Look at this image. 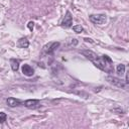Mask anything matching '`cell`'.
I'll list each match as a JSON object with an SVG mask.
<instances>
[{"label": "cell", "instance_id": "obj_6", "mask_svg": "<svg viewBox=\"0 0 129 129\" xmlns=\"http://www.w3.org/2000/svg\"><path fill=\"white\" fill-rule=\"evenodd\" d=\"M21 72H22V74H23L24 76H26V77H32V76L34 75V70H33V68H32L31 66L27 64V63L22 64V67H21Z\"/></svg>", "mask_w": 129, "mask_h": 129}, {"label": "cell", "instance_id": "obj_10", "mask_svg": "<svg viewBox=\"0 0 129 129\" xmlns=\"http://www.w3.org/2000/svg\"><path fill=\"white\" fill-rule=\"evenodd\" d=\"M10 63H11V69L13 72H17L19 69V60L16 58H11L10 59Z\"/></svg>", "mask_w": 129, "mask_h": 129}, {"label": "cell", "instance_id": "obj_1", "mask_svg": "<svg viewBox=\"0 0 129 129\" xmlns=\"http://www.w3.org/2000/svg\"><path fill=\"white\" fill-rule=\"evenodd\" d=\"M84 56H86L90 61H92L94 63L95 67H97L98 69H100L101 71L111 75L114 72V67H113V61L111 59L110 56L103 54V55H99L96 52L92 51V50H81L80 51Z\"/></svg>", "mask_w": 129, "mask_h": 129}, {"label": "cell", "instance_id": "obj_8", "mask_svg": "<svg viewBox=\"0 0 129 129\" xmlns=\"http://www.w3.org/2000/svg\"><path fill=\"white\" fill-rule=\"evenodd\" d=\"M6 104L13 108V107H17L19 105H21V101L19 99H16V98H13V97H10V98H7L6 99Z\"/></svg>", "mask_w": 129, "mask_h": 129}, {"label": "cell", "instance_id": "obj_12", "mask_svg": "<svg viewBox=\"0 0 129 129\" xmlns=\"http://www.w3.org/2000/svg\"><path fill=\"white\" fill-rule=\"evenodd\" d=\"M73 30H74L76 33H81V32L84 30V28H83L81 25H74V26H73Z\"/></svg>", "mask_w": 129, "mask_h": 129}, {"label": "cell", "instance_id": "obj_7", "mask_svg": "<svg viewBox=\"0 0 129 129\" xmlns=\"http://www.w3.org/2000/svg\"><path fill=\"white\" fill-rule=\"evenodd\" d=\"M39 104H40L39 100L36 99H28L24 102V106L28 109H36L39 106Z\"/></svg>", "mask_w": 129, "mask_h": 129}, {"label": "cell", "instance_id": "obj_14", "mask_svg": "<svg viewBox=\"0 0 129 129\" xmlns=\"http://www.w3.org/2000/svg\"><path fill=\"white\" fill-rule=\"evenodd\" d=\"M27 27L32 31V30H33V27H34V22H33V21H29V22L27 23Z\"/></svg>", "mask_w": 129, "mask_h": 129}, {"label": "cell", "instance_id": "obj_9", "mask_svg": "<svg viewBox=\"0 0 129 129\" xmlns=\"http://www.w3.org/2000/svg\"><path fill=\"white\" fill-rule=\"evenodd\" d=\"M18 46L21 47V48H26L29 46V41L26 37H22L18 40Z\"/></svg>", "mask_w": 129, "mask_h": 129}, {"label": "cell", "instance_id": "obj_15", "mask_svg": "<svg viewBox=\"0 0 129 129\" xmlns=\"http://www.w3.org/2000/svg\"><path fill=\"white\" fill-rule=\"evenodd\" d=\"M71 44H72V45H74V46H75V45H77V44H78V40H77L76 38H73V39H72Z\"/></svg>", "mask_w": 129, "mask_h": 129}, {"label": "cell", "instance_id": "obj_16", "mask_svg": "<svg viewBox=\"0 0 129 129\" xmlns=\"http://www.w3.org/2000/svg\"><path fill=\"white\" fill-rule=\"evenodd\" d=\"M85 40H86V41H89V42H91V43H93V42H94L91 38H85Z\"/></svg>", "mask_w": 129, "mask_h": 129}, {"label": "cell", "instance_id": "obj_3", "mask_svg": "<svg viewBox=\"0 0 129 129\" xmlns=\"http://www.w3.org/2000/svg\"><path fill=\"white\" fill-rule=\"evenodd\" d=\"M59 42L58 41H53V42H49L47 44H45L42 47V54H47V55H51L53 54V52L55 51V49L59 46Z\"/></svg>", "mask_w": 129, "mask_h": 129}, {"label": "cell", "instance_id": "obj_11", "mask_svg": "<svg viewBox=\"0 0 129 129\" xmlns=\"http://www.w3.org/2000/svg\"><path fill=\"white\" fill-rule=\"evenodd\" d=\"M125 69H126L125 64H123V63L118 64V66H117V68H116V72H117L118 76H123V75L126 73V72H125Z\"/></svg>", "mask_w": 129, "mask_h": 129}, {"label": "cell", "instance_id": "obj_5", "mask_svg": "<svg viewBox=\"0 0 129 129\" xmlns=\"http://www.w3.org/2000/svg\"><path fill=\"white\" fill-rule=\"evenodd\" d=\"M60 25L62 27H66V28H69V27H72L73 26V16L71 14L70 11H67L66 12V15L60 23Z\"/></svg>", "mask_w": 129, "mask_h": 129}, {"label": "cell", "instance_id": "obj_4", "mask_svg": "<svg viewBox=\"0 0 129 129\" xmlns=\"http://www.w3.org/2000/svg\"><path fill=\"white\" fill-rule=\"evenodd\" d=\"M89 19L94 24L102 25V24H104L106 22L107 16H106V14H91L89 16Z\"/></svg>", "mask_w": 129, "mask_h": 129}, {"label": "cell", "instance_id": "obj_2", "mask_svg": "<svg viewBox=\"0 0 129 129\" xmlns=\"http://www.w3.org/2000/svg\"><path fill=\"white\" fill-rule=\"evenodd\" d=\"M106 81H107L109 84H111V85H113V86H115V87L121 88V89L126 88V86L128 85V84H127L125 81H123L122 79L117 78V77H113V76H107V77H106Z\"/></svg>", "mask_w": 129, "mask_h": 129}, {"label": "cell", "instance_id": "obj_13", "mask_svg": "<svg viewBox=\"0 0 129 129\" xmlns=\"http://www.w3.org/2000/svg\"><path fill=\"white\" fill-rule=\"evenodd\" d=\"M7 119V115L4 112H0V123H4Z\"/></svg>", "mask_w": 129, "mask_h": 129}]
</instances>
